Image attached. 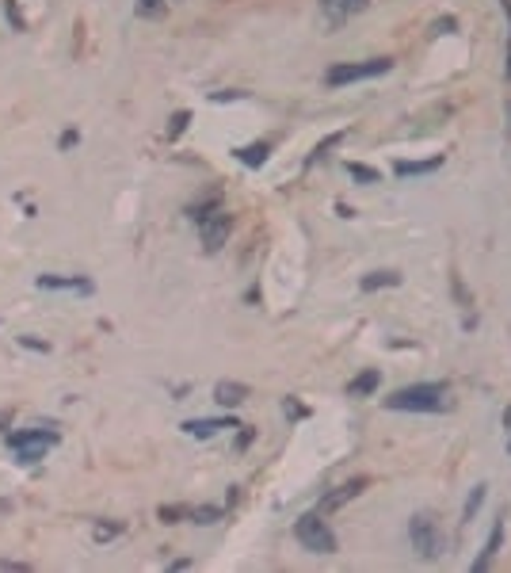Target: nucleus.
<instances>
[{
    "mask_svg": "<svg viewBox=\"0 0 511 573\" xmlns=\"http://www.w3.org/2000/svg\"><path fill=\"white\" fill-rule=\"evenodd\" d=\"M218 195H210V199H203V203H195V206H187V214H191V222H203V218L210 214V211H218Z\"/></svg>",
    "mask_w": 511,
    "mask_h": 573,
    "instance_id": "obj_21",
    "label": "nucleus"
},
{
    "mask_svg": "<svg viewBox=\"0 0 511 573\" xmlns=\"http://www.w3.org/2000/svg\"><path fill=\"white\" fill-rule=\"evenodd\" d=\"M4 12H8V19L16 24V31H27V19L19 16V4H16V0H8V4H4Z\"/></svg>",
    "mask_w": 511,
    "mask_h": 573,
    "instance_id": "obj_26",
    "label": "nucleus"
},
{
    "mask_svg": "<svg viewBox=\"0 0 511 573\" xmlns=\"http://www.w3.org/2000/svg\"><path fill=\"white\" fill-rule=\"evenodd\" d=\"M244 398H248V387H244V382H218L214 387V402L221 409H237Z\"/></svg>",
    "mask_w": 511,
    "mask_h": 573,
    "instance_id": "obj_11",
    "label": "nucleus"
},
{
    "mask_svg": "<svg viewBox=\"0 0 511 573\" xmlns=\"http://www.w3.org/2000/svg\"><path fill=\"white\" fill-rule=\"evenodd\" d=\"M385 409L393 413H450L454 398L442 382H416V387H401L385 398Z\"/></svg>",
    "mask_w": 511,
    "mask_h": 573,
    "instance_id": "obj_1",
    "label": "nucleus"
},
{
    "mask_svg": "<svg viewBox=\"0 0 511 573\" xmlns=\"http://www.w3.org/2000/svg\"><path fill=\"white\" fill-rule=\"evenodd\" d=\"M435 169H442V153H435V157H427V161H397L393 164L397 176H427Z\"/></svg>",
    "mask_w": 511,
    "mask_h": 573,
    "instance_id": "obj_13",
    "label": "nucleus"
},
{
    "mask_svg": "<svg viewBox=\"0 0 511 573\" xmlns=\"http://www.w3.org/2000/svg\"><path fill=\"white\" fill-rule=\"evenodd\" d=\"M39 286L42 291H81V294L96 291L92 279H84V275H39Z\"/></svg>",
    "mask_w": 511,
    "mask_h": 573,
    "instance_id": "obj_8",
    "label": "nucleus"
},
{
    "mask_svg": "<svg viewBox=\"0 0 511 573\" xmlns=\"http://www.w3.org/2000/svg\"><path fill=\"white\" fill-rule=\"evenodd\" d=\"M141 8H146V12H157V8H161V0H141Z\"/></svg>",
    "mask_w": 511,
    "mask_h": 573,
    "instance_id": "obj_32",
    "label": "nucleus"
},
{
    "mask_svg": "<svg viewBox=\"0 0 511 573\" xmlns=\"http://www.w3.org/2000/svg\"><path fill=\"white\" fill-rule=\"evenodd\" d=\"M157 516H161L164 524H180L183 516H187V509H183V504H161V509H157Z\"/></svg>",
    "mask_w": 511,
    "mask_h": 573,
    "instance_id": "obj_22",
    "label": "nucleus"
},
{
    "mask_svg": "<svg viewBox=\"0 0 511 573\" xmlns=\"http://www.w3.org/2000/svg\"><path fill=\"white\" fill-rule=\"evenodd\" d=\"M370 486V478H351V482H343V486H336L332 493H325L320 497V504H317V512H332V509H343L348 501H355L359 493Z\"/></svg>",
    "mask_w": 511,
    "mask_h": 573,
    "instance_id": "obj_6",
    "label": "nucleus"
},
{
    "mask_svg": "<svg viewBox=\"0 0 511 573\" xmlns=\"http://www.w3.org/2000/svg\"><path fill=\"white\" fill-rule=\"evenodd\" d=\"M76 141H81V134H76V130H65V134L58 138V146H61V149H73Z\"/></svg>",
    "mask_w": 511,
    "mask_h": 573,
    "instance_id": "obj_30",
    "label": "nucleus"
},
{
    "mask_svg": "<svg viewBox=\"0 0 511 573\" xmlns=\"http://www.w3.org/2000/svg\"><path fill=\"white\" fill-rule=\"evenodd\" d=\"M187 123H191V111H176L172 115V126H168V141H176L187 130Z\"/></svg>",
    "mask_w": 511,
    "mask_h": 573,
    "instance_id": "obj_23",
    "label": "nucleus"
},
{
    "mask_svg": "<svg viewBox=\"0 0 511 573\" xmlns=\"http://www.w3.org/2000/svg\"><path fill=\"white\" fill-rule=\"evenodd\" d=\"M54 444H58V432H42V424L8 436V447H12V451H24V447H54Z\"/></svg>",
    "mask_w": 511,
    "mask_h": 573,
    "instance_id": "obj_7",
    "label": "nucleus"
},
{
    "mask_svg": "<svg viewBox=\"0 0 511 573\" xmlns=\"http://www.w3.org/2000/svg\"><path fill=\"white\" fill-rule=\"evenodd\" d=\"M363 291H378V286H401V275L397 271H370V275H363Z\"/></svg>",
    "mask_w": 511,
    "mask_h": 573,
    "instance_id": "obj_17",
    "label": "nucleus"
},
{
    "mask_svg": "<svg viewBox=\"0 0 511 573\" xmlns=\"http://www.w3.org/2000/svg\"><path fill=\"white\" fill-rule=\"evenodd\" d=\"M218 428H241V424L233 421V417H226V421H183V432L195 436V439H210Z\"/></svg>",
    "mask_w": 511,
    "mask_h": 573,
    "instance_id": "obj_12",
    "label": "nucleus"
},
{
    "mask_svg": "<svg viewBox=\"0 0 511 573\" xmlns=\"http://www.w3.org/2000/svg\"><path fill=\"white\" fill-rule=\"evenodd\" d=\"M283 409H286V413H290V417H294V421H302V417H309V409H305V405H302V402H298V398H286V402H283Z\"/></svg>",
    "mask_w": 511,
    "mask_h": 573,
    "instance_id": "obj_27",
    "label": "nucleus"
},
{
    "mask_svg": "<svg viewBox=\"0 0 511 573\" xmlns=\"http://www.w3.org/2000/svg\"><path fill=\"white\" fill-rule=\"evenodd\" d=\"M96 543H111L115 535H122V524H96Z\"/></svg>",
    "mask_w": 511,
    "mask_h": 573,
    "instance_id": "obj_24",
    "label": "nucleus"
},
{
    "mask_svg": "<svg viewBox=\"0 0 511 573\" xmlns=\"http://www.w3.org/2000/svg\"><path fill=\"white\" fill-rule=\"evenodd\" d=\"M378 387H382V371H378V367H366V371H359V374L348 382V398H370Z\"/></svg>",
    "mask_w": 511,
    "mask_h": 573,
    "instance_id": "obj_10",
    "label": "nucleus"
},
{
    "mask_svg": "<svg viewBox=\"0 0 511 573\" xmlns=\"http://www.w3.org/2000/svg\"><path fill=\"white\" fill-rule=\"evenodd\" d=\"M256 439V428H241V436H237V451H244Z\"/></svg>",
    "mask_w": 511,
    "mask_h": 573,
    "instance_id": "obj_31",
    "label": "nucleus"
},
{
    "mask_svg": "<svg viewBox=\"0 0 511 573\" xmlns=\"http://www.w3.org/2000/svg\"><path fill=\"white\" fill-rule=\"evenodd\" d=\"M294 539L302 543L309 554H336V535H332V527L325 524V512H305V516H298V524H294Z\"/></svg>",
    "mask_w": 511,
    "mask_h": 573,
    "instance_id": "obj_2",
    "label": "nucleus"
},
{
    "mask_svg": "<svg viewBox=\"0 0 511 573\" xmlns=\"http://www.w3.org/2000/svg\"><path fill=\"white\" fill-rule=\"evenodd\" d=\"M393 69V58H370V61H343V65H332L325 81L332 88L340 84H355V81H370V76H382Z\"/></svg>",
    "mask_w": 511,
    "mask_h": 573,
    "instance_id": "obj_4",
    "label": "nucleus"
},
{
    "mask_svg": "<svg viewBox=\"0 0 511 573\" xmlns=\"http://www.w3.org/2000/svg\"><path fill=\"white\" fill-rule=\"evenodd\" d=\"M408 543H413V550L424 562L442 558V532H439V524L431 520L427 512H416L413 520H408Z\"/></svg>",
    "mask_w": 511,
    "mask_h": 573,
    "instance_id": "obj_3",
    "label": "nucleus"
},
{
    "mask_svg": "<svg viewBox=\"0 0 511 573\" xmlns=\"http://www.w3.org/2000/svg\"><path fill=\"white\" fill-rule=\"evenodd\" d=\"M343 138H348V134H343V130H336V134H328L325 141H320V146H313V153H309V164L325 161V157H328V149H332V146H340Z\"/></svg>",
    "mask_w": 511,
    "mask_h": 573,
    "instance_id": "obj_19",
    "label": "nucleus"
},
{
    "mask_svg": "<svg viewBox=\"0 0 511 573\" xmlns=\"http://www.w3.org/2000/svg\"><path fill=\"white\" fill-rule=\"evenodd\" d=\"M348 176L359 184H382V172L370 169V164H359V161H348Z\"/></svg>",
    "mask_w": 511,
    "mask_h": 573,
    "instance_id": "obj_18",
    "label": "nucleus"
},
{
    "mask_svg": "<svg viewBox=\"0 0 511 573\" xmlns=\"http://www.w3.org/2000/svg\"><path fill=\"white\" fill-rule=\"evenodd\" d=\"M195 226H198V237H203V249L218 252L221 245H226L229 229H233V214L226 211V206H218V211H210L203 222H195Z\"/></svg>",
    "mask_w": 511,
    "mask_h": 573,
    "instance_id": "obj_5",
    "label": "nucleus"
},
{
    "mask_svg": "<svg viewBox=\"0 0 511 573\" xmlns=\"http://www.w3.org/2000/svg\"><path fill=\"white\" fill-rule=\"evenodd\" d=\"M500 547H504V516L492 524V535L485 539V547H481V554L473 558V573H485L488 569V562H492L500 554Z\"/></svg>",
    "mask_w": 511,
    "mask_h": 573,
    "instance_id": "obj_9",
    "label": "nucleus"
},
{
    "mask_svg": "<svg viewBox=\"0 0 511 573\" xmlns=\"http://www.w3.org/2000/svg\"><path fill=\"white\" fill-rule=\"evenodd\" d=\"M485 493H488V486H473L470 501H465V509H462V520H465V524L477 516V509H481V501H485Z\"/></svg>",
    "mask_w": 511,
    "mask_h": 573,
    "instance_id": "obj_20",
    "label": "nucleus"
},
{
    "mask_svg": "<svg viewBox=\"0 0 511 573\" xmlns=\"http://www.w3.org/2000/svg\"><path fill=\"white\" fill-rule=\"evenodd\" d=\"M268 153H271V141H252V146L237 149V157H241V164H248V169H260V164L268 161Z\"/></svg>",
    "mask_w": 511,
    "mask_h": 573,
    "instance_id": "obj_14",
    "label": "nucleus"
},
{
    "mask_svg": "<svg viewBox=\"0 0 511 573\" xmlns=\"http://www.w3.org/2000/svg\"><path fill=\"white\" fill-rule=\"evenodd\" d=\"M19 344L31 348V352H50V344H46V340H39V337H19Z\"/></svg>",
    "mask_w": 511,
    "mask_h": 573,
    "instance_id": "obj_29",
    "label": "nucleus"
},
{
    "mask_svg": "<svg viewBox=\"0 0 511 573\" xmlns=\"http://www.w3.org/2000/svg\"><path fill=\"white\" fill-rule=\"evenodd\" d=\"M500 8H504V16H507V61H504V76L511 81V0H500Z\"/></svg>",
    "mask_w": 511,
    "mask_h": 573,
    "instance_id": "obj_25",
    "label": "nucleus"
},
{
    "mask_svg": "<svg viewBox=\"0 0 511 573\" xmlns=\"http://www.w3.org/2000/svg\"><path fill=\"white\" fill-rule=\"evenodd\" d=\"M320 4H325V12H332V16H359L366 4H370V0H320Z\"/></svg>",
    "mask_w": 511,
    "mask_h": 573,
    "instance_id": "obj_15",
    "label": "nucleus"
},
{
    "mask_svg": "<svg viewBox=\"0 0 511 573\" xmlns=\"http://www.w3.org/2000/svg\"><path fill=\"white\" fill-rule=\"evenodd\" d=\"M507 451H511V439H507Z\"/></svg>",
    "mask_w": 511,
    "mask_h": 573,
    "instance_id": "obj_33",
    "label": "nucleus"
},
{
    "mask_svg": "<svg viewBox=\"0 0 511 573\" xmlns=\"http://www.w3.org/2000/svg\"><path fill=\"white\" fill-rule=\"evenodd\" d=\"M187 520L191 524H218V520H226V509H218V504H195V509H187Z\"/></svg>",
    "mask_w": 511,
    "mask_h": 573,
    "instance_id": "obj_16",
    "label": "nucleus"
},
{
    "mask_svg": "<svg viewBox=\"0 0 511 573\" xmlns=\"http://www.w3.org/2000/svg\"><path fill=\"white\" fill-rule=\"evenodd\" d=\"M0 569H4V573H27L31 566H27V562H12V558H0Z\"/></svg>",
    "mask_w": 511,
    "mask_h": 573,
    "instance_id": "obj_28",
    "label": "nucleus"
}]
</instances>
